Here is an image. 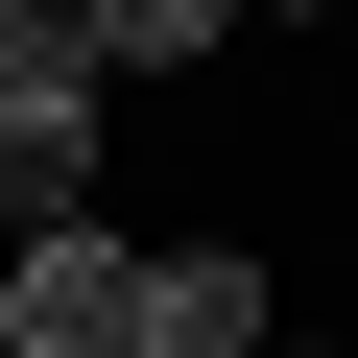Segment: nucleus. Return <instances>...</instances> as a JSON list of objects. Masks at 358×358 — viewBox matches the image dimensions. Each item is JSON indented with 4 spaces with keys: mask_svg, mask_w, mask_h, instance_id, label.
<instances>
[{
    "mask_svg": "<svg viewBox=\"0 0 358 358\" xmlns=\"http://www.w3.org/2000/svg\"><path fill=\"white\" fill-rule=\"evenodd\" d=\"M96 167H120V72H96L72 24H24V48H0V239L96 215Z\"/></svg>",
    "mask_w": 358,
    "mask_h": 358,
    "instance_id": "1",
    "label": "nucleus"
},
{
    "mask_svg": "<svg viewBox=\"0 0 358 358\" xmlns=\"http://www.w3.org/2000/svg\"><path fill=\"white\" fill-rule=\"evenodd\" d=\"M0 358H143V239H120V215L0 239Z\"/></svg>",
    "mask_w": 358,
    "mask_h": 358,
    "instance_id": "2",
    "label": "nucleus"
},
{
    "mask_svg": "<svg viewBox=\"0 0 358 358\" xmlns=\"http://www.w3.org/2000/svg\"><path fill=\"white\" fill-rule=\"evenodd\" d=\"M143 358H287L263 334V239H143Z\"/></svg>",
    "mask_w": 358,
    "mask_h": 358,
    "instance_id": "3",
    "label": "nucleus"
},
{
    "mask_svg": "<svg viewBox=\"0 0 358 358\" xmlns=\"http://www.w3.org/2000/svg\"><path fill=\"white\" fill-rule=\"evenodd\" d=\"M72 48H96L120 96H167V72H215V48H239V0H72Z\"/></svg>",
    "mask_w": 358,
    "mask_h": 358,
    "instance_id": "4",
    "label": "nucleus"
},
{
    "mask_svg": "<svg viewBox=\"0 0 358 358\" xmlns=\"http://www.w3.org/2000/svg\"><path fill=\"white\" fill-rule=\"evenodd\" d=\"M24 24H72V0H0V48H24Z\"/></svg>",
    "mask_w": 358,
    "mask_h": 358,
    "instance_id": "5",
    "label": "nucleus"
},
{
    "mask_svg": "<svg viewBox=\"0 0 358 358\" xmlns=\"http://www.w3.org/2000/svg\"><path fill=\"white\" fill-rule=\"evenodd\" d=\"M239 24H334V0H239Z\"/></svg>",
    "mask_w": 358,
    "mask_h": 358,
    "instance_id": "6",
    "label": "nucleus"
}]
</instances>
